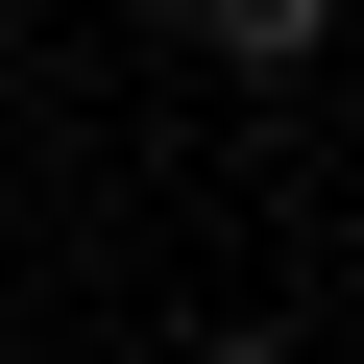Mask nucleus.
<instances>
[{
	"instance_id": "1",
	"label": "nucleus",
	"mask_w": 364,
	"mask_h": 364,
	"mask_svg": "<svg viewBox=\"0 0 364 364\" xmlns=\"http://www.w3.org/2000/svg\"><path fill=\"white\" fill-rule=\"evenodd\" d=\"M195 49L219 73H316V0H195Z\"/></svg>"
},
{
	"instance_id": "2",
	"label": "nucleus",
	"mask_w": 364,
	"mask_h": 364,
	"mask_svg": "<svg viewBox=\"0 0 364 364\" xmlns=\"http://www.w3.org/2000/svg\"><path fill=\"white\" fill-rule=\"evenodd\" d=\"M195 364H291V340H267V316H243V340H195Z\"/></svg>"
}]
</instances>
